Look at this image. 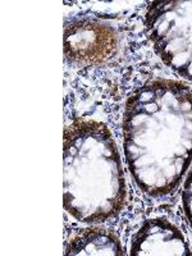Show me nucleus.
Returning a JSON list of instances; mask_svg holds the SVG:
<instances>
[{"label": "nucleus", "mask_w": 192, "mask_h": 256, "mask_svg": "<svg viewBox=\"0 0 192 256\" xmlns=\"http://www.w3.org/2000/svg\"><path fill=\"white\" fill-rule=\"evenodd\" d=\"M124 154L136 184L150 196H166L192 163V90L178 81H154L126 105Z\"/></svg>", "instance_id": "1"}, {"label": "nucleus", "mask_w": 192, "mask_h": 256, "mask_svg": "<svg viewBox=\"0 0 192 256\" xmlns=\"http://www.w3.org/2000/svg\"><path fill=\"white\" fill-rule=\"evenodd\" d=\"M126 201L122 162L108 127L77 120L64 131V208L84 223H102Z\"/></svg>", "instance_id": "2"}, {"label": "nucleus", "mask_w": 192, "mask_h": 256, "mask_svg": "<svg viewBox=\"0 0 192 256\" xmlns=\"http://www.w3.org/2000/svg\"><path fill=\"white\" fill-rule=\"evenodd\" d=\"M146 27L164 63L192 81V2H155L146 13Z\"/></svg>", "instance_id": "3"}, {"label": "nucleus", "mask_w": 192, "mask_h": 256, "mask_svg": "<svg viewBox=\"0 0 192 256\" xmlns=\"http://www.w3.org/2000/svg\"><path fill=\"white\" fill-rule=\"evenodd\" d=\"M118 36L113 27L95 20H73L64 32V52L76 63L99 64L116 54Z\"/></svg>", "instance_id": "4"}, {"label": "nucleus", "mask_w": 192, "mask_h": 256, "mask_svg": "<svg viewBox=\"0 0 192 256\" xmlns=\"http://www.w3.org/2000/svg\"><path fill=\"white\" fill-rule=\"evenodd\" d=\"M130 254L145 255H191L188 244L174 224L166 219L146 220L132 238Z\"/></svg>", "instance_id": "5"}, {"label": "nucleus", "mask_w": 192, "mask_h": 256, "mask_svg": "<svg viewBox=\"0 0 192 256\" xmlns=\"http://www.w3.org/2000/svg\"><path fill=\"white\" fill-rule=\"evenodd\" d=\"M66 255H124L120 238L113 232L100 228L81 230L68 241Z\"/></svg>", "instance_id": "6"}, {"label": "nucleus", "mask_w": 192, "mask_h": 256, "mask_svg": "<svg viewBox=\"0 0 192 256\" xmlns=\"http://www.w3.org/2000/svg\"><path fill=\"white\" fill-rule=\"evenodd\" d=\"M182 201H184V209L187 218L192 226V170L190 172L186 182H184V191H182Z\"/></svg>", "instance_id": "7"}]
</instances>
